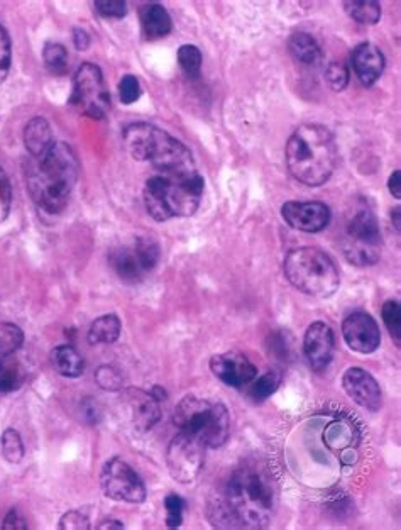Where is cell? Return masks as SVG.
<instances>
[{
  "instance_id": "20",
  "label": "cell",
  "mask_w": 401,
  "mask_h": 530,
  "mask_svg": "<svg viewBox=\"0 0 401 530\" xmlns=\"http://www.w3.org/2000/svg\"><path fill=\"white\" fill-rule=\"evenodd\" d=\"M324 441L327 448L341 453V459L346 458L347 454L356 456V446L359 442V432L356 427L352 426L349 419H337L330 422L329 427L325 429Z\"/></svg>"
},
{
  "instance_id": "32",
  "label": "cell",
  "mask_w": 401,
  "mask_h": 530,
  "mask_svg": "<svg viewBox=\"0 0 401 530\" xmlns=\"http://www.w3.org/2000/svg\"><path fill=\"white\" fill-rule=\"evenodd\" d=\"M0 448H2V454L9 463H21L22 458H24V444H22L19 432L14 431V429L4 431L2 439H0Z\"/></svg>"
},
{
  "instance_id": "31",
  "label": "cell",
  "mask_w": 401,
  "mask_h": 530,
  "mask_svg": "<svg viewBox=\"0 0 401 530\" xmlns=\"http://www.w3.org/2000/svg\"><path fill=\"white\" fill-rule=\"evenodd\" d=\"M178 63H180V68H182L183 73L188 78L200 77V72H202V53H200L197 46L183 45L178 50Z\"/></svg>"
},
{
  "instance_id": "25",
  "label": "cell",
  "mask_w": 401,
  "mask_h": 530,
  "mask_svg": "<svg viewBox=\"0 0 401 530\" xmlns=\"http://www.w3.org/2000/svg\"><path fill=\"white\" fill-rule=\"evenodd\" d=\"M122 324L117 315H102L95 319L94 324L88 331V343L95 344H112L116 343L121 336Z\"/></svg>"
},
{
  "instance_id": "14",
  "label": "cell",
  "mask_w": 401,
  "mask_h": 530,
  "mask_svg": "<svg viewBox=\"0 0 401 530\" xmlns=\"http://www.w3.org/2000/svg\"><path fill=\"white\" fill-rule=\"evenodd\" d=\"M210 370L222 383L232 388L248 387L258 375V368L249 361L246 354L239 351L217 354L210 359Z\"/></svg>"
},
{
  "instance_id": "4",
  "label": "cell",
  "mask_w": 401,
  "mask_h": 530,
  "mask_svg": "<svg viewBox=\"0 0 401 530\" xmlns=\"http://www.w3.org/2000/svg\"><path fill=\"white\" fill-rule=\"evenodd\" d=\"M129 155L136 161H149L156 173L188 177L195 175L197 166L192 151L160 127L148 122H136L124 131Z\"/></svg>"
},
{
  "instance_id": "39",
  "label": "cell",
  "mask_w": 401,
  "mask_h": 530,
  "mask_svg": "<svg viewBox=\"0 0 401 530\" xmlns=\"http://www.w3.org/2000/svg\"><path fill=\"white\" fill-rule=\"evenodd\" d=\"M95 11L107 19H122L127 14V4L122 0H97Z\"/></svg>"
},
{
  "instance_id": "45",
  "label": "cell",
  "mask_w": 401,
  "mask_h": 530,
  "mask_svg": "<svg viewBox=\"0 0 401 530\" xmlns=\"http://www.w3.org/2000/svg\"><path fill=\"white\" fill-rule=\"evenodd\" d=\"M97 529H124V525L119 520H104L102 524L97 525Z\"/></svg>"
},
{
  "instance_id": "17",
  "label": "cell",
  "mask_w": 401,
  "mask_h": 530,
  "mask_svg": "<svg viewBox=\"0 0 401 530\" xmlns=\"http://www.w3.org/2000/svg\"><path fill=\"white\" fill-rule=\"evenodd\" d=\"M342 388L352 402L369 412H378L383 405L380 383L363 368H349L342 376Z\"/></svg>"
},
{
  "instance_id": "34",
  "label": "cell",
  "mask_w": 401,
  "mask_h": 530,
  "mask_svg": "<svg viewBox=\"0 0 401 530\" xmlns=\"http://www.w3.org/2000/svg\"><path fill=\"white\" fill-rule=\"evenodd\" d=\"M95 381L102 390H107V392H119L122 390V383H124V378H122V373L119 370H116L114 366H100L97 373H95Z\"/></svg>"
},
{
  "instance_id": "1",
  "label": "cell",
  "mask_w": 401,
  "mask_h": 530,
  "mask_svg": "<svg viewBox=\"0 0 401 530\" xmlns=\"http://www.w3.org/2000/svg\"><path fill=\"white\" fill-rule=\"evenodd\" d=\"M278 507V481L270 464L246 459L210 495L207 517L217 529H266Z\"/></svg>"
},
{
  "instance_id": "18",
  "label": "cell",
  "mask_w": 401,
  "mask_h": 530,
  "mask_svg": "<svg viewBox=\"0 0 401 530\" xmlns=\"http://www.w3.org/2000/svg\"><path fill=\"white\" fill-rule=\"evenodd\" d=\"M122 405L126 410V417L134 429L148 432L161 419L160 402L153 397V393L144 392L139 388L126 390L122 395Z\"/></svg>"
},
{
  "instance_id": "3",
  "label": "cell",
  "mask_w": 401,
  "mask_h": 530,
  "mask_svg": "<svg viewBox=\"0 0 401 530\" xmlns=\"http://www.w3.org/2000/svg\"><path fill=\"white\" fill-rule=\"evenodd\" d=\"M336 139L320 124H302L293 131L286 144V165L293 178L308 187L329 182L336 170Z\"/></svg>"
},
{
  "instance_id": "10",
  "label": "cell",
  "mask_w": 401,
  "mask_h": 530,
  "mask_svg": "<svg viewBox=\"0 0 401 530\" xmlns=\"http://www.w3.org/2000/svg\"><path fill=\"white\" fill-rule=\"evenodd\" d=\"M160 258V244L153 239L139 238L129 246H122L112 251L109 263L121 280L136 283L148 277L149 273L160 263Z\"/></svg>"
},
{
  "instance_id": "2",
  "label": "cell",
  "mask_w": 401,
  "mask_h": 530,
  "mask_svg": "<svg viewBox=\"0 0 401 530\" xmlns=\"http://www.w3.org/2000/svg\"><path fill=\"white\" fill-rule=\"evenodd\" d=\"M78 172L80 163L72 146L56 141L44 155L29 156L24 165L29 195L34 204L48 214H60L68 205L77 185Z\"/></svg>"
},
{
  "instance_id": "19",
  "label": "cell",
  "mask_w": 401,
  "mask_h": 530,
  "mask_svg": "<svg viewBox=\"0 0 401 530\" xmlns=\"http://www.w3.org/2000/svg\"><path fill=\"white\" fill-rule=\"evenodd\" d=\"M352 68L359 82L371 87L380 80L385 70V55L378 46L371 43H361L352 51Z\"/></svg>"
},
{
  "instance_id": "7",
  "label": "cell",
  "mask_w": 401,
  "mask_h": 530,
  "mask_svg": "<svg viewBox=\"0 0 401 530\" xmlns=\"http://www.w3.org/2000/svg\"><path fill=\"white\" fill-rule=\"evenodd\" d=\"M283 270L293 287L315 299H329L341 285L336 263L322 249L312 246L288 253Z\"/></svg>"
},
{
  "instance_id": "6",
  "label": "cell",
  "mask_w": 401,
  "mask_h": 530,
  "mask_svg": "<svg viewBox=\"0 0 401 530\" xmlns=\"http://www.w3.org/2000/svg\"><path fill=\"white\" fill-rule=\"evenodd\" d=\"M180 432L202 442L207 449L222 448L231 436V417L226 405L209 398H183L173 415Z\"/></svg>"
},
{
  "instance_id": "43",
  "label": "cell",
  "mask_w": 401,
  "mask_h": 530,
  "mask_svg": "<svg viewBox=\"0 0 401 530\" xmlns=\"http://www.w3.org/2000/svg\"><path fill=\"white\" fill-rule=\"evenodd\" d=\"M73 43L77 46V50L85 51L90 46V36L87 31L77 28L73 31Z\"/></svg>"
},
{
  "instance_id": "28",
  "label": "cell",
  "mask_w": 401,
  "mask_h": 530,
  "mask_svg": "<svg viewBox=\"0 0 401 530\" xmlns=\"http://www.w3.org/2000/svg\"><path fill=\"white\" fill-rule=\"evenodd\" d=\"M44 65L53 75H65L68 72V53L60 43H46L43 50Z\"/></svg>"
},
{
  "instance_id": "8",
  "label": "cell",
  "mask_w": 401,
  "mask_h": 530,
  "mask_svg": "<svg viewBox=\"0 0 401 530\" xmlns=\"http://www.w3.org/2000/svg\"><path fill=\"white\" fill-rule=\"evenodd\" d=\"M380 226L369 209H361L347 222L342 238V253L346 260L359 268L373 266L381 258Z\"/></svg>"
},
{
  "instance_id": "22",
  "label": "cell",
  "mask_w": 401,
  "mask_h": 530,
  "mask_svg": "<svg viewBox=\"0 0 401 530\" xmlns=\"http://www.w3.org/2000/svg\"><path fill=\"white\" fill-rule=\"evenodd\" d=\"M144 36L148 39L165 38L171 33V17L160 4H149L141 11Z\"/></svg>"
},
{
  "instance_id": "12",
  "label": "cell",
  "mask_w": 401,
  "mask_h": 530,
  "mask_svg": "<svg viewBox=\"0 0 401 530\" xmlns=\"http://www.w3.org/2000/svg\"><path fill=\"white\" fill-rule=\"evenodd\" d=\"M205 448L202 442L180 432L173 437L166 453V463L173 480L183 485H190L197 480L205 464Z\"/></svg>"
},
{
  "instance_id": "21",
  "label": "cell",
  "mask_w": 401,
  "mask_h": 530,
  "mask_svg": "<svg viewBox=\"0 0 401 530\" xmlns=\"http://www.w3.org/2000/svg\"><path fill=\"white\" fill-rule=\"evenodd\" d=\"M55 143L53 133H51V126L44 117H34L28 122V126L24 129V144L28 150L29 156L44 155L46 151L50 150Z\"/></svg>"
},
{
  "instance_id": "46",
  "label": "cell",
  "mask_w": 401,
  "mask_h": 530,
  "mask_svg": "<svg viewBox=\"0 0 401 530\" xmlns=\"http://www.w3.org/2000/svg\"><path fill=\"white\" fill-rule=\"evenodd\" d=\"M393 216H395L396 231L400 232V207H396L395 212H393Z\"/></svg>"
},
{
  "instance_id": "24",
  "label": "cell",
  "mask_w": 401,
  "mask_h": 530,
  "mask_svg": "<svg viewBox=\"0 0 401 530\" xmlns=\"http://www.w3.org/2000/svg\"><path fill=\"white\" fill-rule=\"evenodd\" d=\"M288 48H290L293 58L300 61L302 65H307V67L317 65L322 60V50H320L319 43L310 34H293L288 41Z\"/></svg>"
},
{
  "instance_id": "11",
  "label": "cell",
  "mask_w": 401,
  "mask_h": 530,
  "mask_svg": "<svg viewBox=\"0 0 401 530\" xmlns=\"http://www.w3.org/2000/svg\"><path fill=\"white\" fill-rule=\"evenodd\" d=\"M100 486L105 497L116 502L143 503L146 486L138 473L121 458H112L104 464L100 473Z\"/></svg>"
},
{
  "instance_id": "42",
  "label": "cell",
  "mask_w": 401,
  "mask_h": 530,
  "mask_svg": "<svg viewBox=\"0 0 401 530\" xmlns=\"http://www.w3.org/2000/svg\"><path fill=\"white\" fill-rule=\"evenodd\" d=\"M2 529L4 530H26L28 529V522L22 519V515L17 512L16 508L9 510V514L6 515L4 519V524H2Z\"/></svg>"
},
{
  "instance_id": "37",
  "label": "cell",
  "mask_w": 401,
  "mask_h": 530,
  "mask_svg": "<svg viewBox=\"0 0 401 530\" xmlns=\"http://www.w3.org/2000/svg\"><path fill=\"white\" fill-rule=\"evenodd\" d=\"M141 94H143V90H141V83H139L138 78L134 75L122 77L121 83H119V97H121L122 104H134L136 100H139Z\"/></svg>"
},
{
  "instance_id": "33",
  "label": "cell",
  "mask_w": 401,
  "mask_h": 530,
  "mask_svg": "<svg viewBox=\"0 0 401 530\" xmlns=\"http://www.w3.org/2000/svg\"><path fill=\"white\" fill-rule=\"evenodd\" d=\"M383 321L386 329L390 332L391 337L395 339L396 346H401V309L396 300H388L381 310Z\"/></svg>"
},
{
  "instance_id": "26",
  "label": "cell",
  "mask_w": 401,
  "mask_h": 530,
  "mask_svg": "<svg viewBox=\"0 0 401 530\" xmlns=\"http://www.w3.org/2000/svg\"><path fill=\"white\" fill-rule=\"evenodd\" d=\"M344 7H346L347 14L358 23H380L381 6L378 2H373V0H354V2H346Z\"/></svg>"
},
{
  "instance_id": "15",
  "label": "cell",
  "mask_w": 401,
  "mask_h": 530,
  "mask_svg": "<svg viewBox=\"0 0 401 530\" xmlns=\"http://www.w3.org/2000/svg\"><path fill=\"white\" fill-rule=\"evenodd\" d=\"M303 351L312 370H327L336 353V334L325 322H314L308 327L303 339Z\"/></svg>"
},
{
  "instance_id": "36",
  "label": "cell",
  "mask_w": 401,
  "mask_h": 530,
  "mask_svg": "<svg viewBox=\"0 0 401 530\" xmlns=\"http://www.w3.org/2000/svg\"><path fill=\"white\" fill-rule=\"evenodd\" d=\"M325 78H327L330 89L334 90V92H342L349 85V70H347L344 63L332 61L327 70H325Z\"/></svg>"
},
{
  "instance_id": "16",
  "label": "cell",
  "mask_w": 401,
  "mask_h": 530,
  "mask_svg": "<svg viewBox=\"0 0 401 530\" xmlns=\"http://www.w3.org/2000/svg\"><path fill=\"white\" fill-rule=\"evenodd\" d=\"M281 216L293 229L315 234L329 226L330 209L322 202H286Z\"/></svg>"
},
{
  "instance_id": "9",
  "label": "cell",
  "mask_w": 401,
  "mask_h": 530,
  "mask_svg": "<svg viewBox=\"0 0 401 530\" xmlns=\"http://www.w3.org/2000/svg\"><path fill=\"white\" fill-rule=\"evenodd\" d=\"M70 104L92 119H104L110 111V94L104 75L94 63H83L73 80Z\"/></svg>"
},
{
  "instance_id": "29",
  "label": "cell",
  "mask_w": 401,
  "mask_h": 530,
  "mask_svg": "<svg viewBox=\"0 0 401 530\" xmlns=\"http://www.w3.org/2000/svg\"><path fill=\"white\" fill-rule=\"evenodd\" d=\"M24 343V334L14 324H0V359H6L16 353Z\"/></svg>"
},
{
  "instance_id": "30",
  "label": "cell",
  "mask_w": 401,
  "mask_h": 530,
  "mask_svg": "<svg viewBox=\"0 0 401 530\" xmlns=\"http://www.w3.org/2000/svg\"><path fill=\"white\" fill-rule=\"evenodd\" d=\"M281 375L280 371H268L263 376H259L258 380L254 381L253 387L249 390V397L253 398L254 402H263L266 398H270L276 392V388L280 387Z\"/></svg>"
},
{
  "instance_id": "27",
  "label": "cell",
  "mask_w": 401,
  "mask_h": 530,
  "mask_svg": "<svg viewBox=\"0 0 401 530\" xmlns=\"http://www.w3.org/2000/svg\"><path fill=\"white\" fill-rule=\"evenodd\" d=\"M24 376L26 373L17 363L9 358L0 359V397L21 387Z\"/></svg>"
},
{
  "instance_id": "13",
  "label": "cell",
  "mask_w": 401,
  "mask_h": 530,
  "mask_svg": "<svg viewBox=\"0 0 401 530\" xmlns=\"http://www.w3.org/2000/svg\"><path fill=\"white\" fill-rule=\"evenodd\" d=\"M342 336L347 346L359 354H371L380 348L381 332L371 315L366 312H352L342 322Z\"/></svg>"
},
{
  "instance_id": "40",
  "label": "cell",
  "mask_w": 401,
  "mask_h": 530,
  "mask_svg": "<svg viewBox=\"0 0 401 530\" xmlns=\"http://www.w3.org/2000/svg\"><path fill=\"white\" fill-rule=\"evenodd\" d=\"M12 188L6 172L0 166V222H4L11 212Z\"/></svg>"
},
{
  "instance_id": "41",
  "label": "cell",
  "mask_w": 401,
  "mask_h": 530,
  "mask_svg": "<svg viewBox=\"0 0 401 530\" xmlns=\"http://www.w3.org/2000/svg\"><path fill=\"white\" fill-rule=\"evenodd\" d=\"M61 530H87L90 529V520L80 510H70L60 519Z\"/></svg>"
},
{
  "instance_id": "44",
  "label": "cell",
  "mask_w": 401,
  "mask_h": 530,
  "mask_svg": "<svg viewBox=\"0 0 401 530\" xmlns=\"http://www.w3.org/2000/svg\"><path fill=\"white\" fill-rule=\"evenodd\" d=\"M400 178V170H396V172H393V175H391L390 180H388V188H390L391 195H393L395 199H400L401 197Z\"/></svg>"
},
{
  "instance_id": "38",
  "label": "cell",
  "mask_w": 401,
  "mask_h": 530,
  "mask_svg": "<svg viewBox=\"0 0 401 530\" xmlns=\"http://www.w3.org/2000/svg\"><path fill=\"white\" fill-rule=\"evenodd\" d=\"M12 50L11 39L4 26L0 24V83L6 80L11 70Z\"/></svg>"
},
{
  "instance_id": "23",
  "label": "cell",
  "mask_w": 401,
  "mask_h": 530,
  "mask_svg": "<svg viewBox=\"0 0 401 530\" xmlns=\"http://www.w3.org/2000/svg\"><path fill=\"white\" fill-rule=\"evenodd\" d=\"M51 363L61 376L78 378L85 371V361L72 346H58L51 353Z\"/></svg>"
},
{
  "instance_id": "5",
  "label": "cell",
  "mask_w": 401,
  "mask_h": 530,
  "mask_svg": "<svg viewBox=\"0 0 401 530\" xmlns=\"http://www.w3.org/2000/svg\"><path fill=\"white\" fill-rule=\"evenodd\" d=\"M204 188L205 180L200 173L188 177L156 173L144 185V205L154 221L190 217L200 207Z\"/></svg>"
},
{
  "instance_id": "35",
  "label": "cell",
  "mask_w": 401,
  "mask_h": 530,
  "mask_svg": "<svg viewBox=\"0 0 401 530\" xmlns=\"http://www.w3.org/2000/svg\"><path fill=\"white\" fill-rule=\"evenodd\" d=\"M166 525L168 529H178L183 522V510H185V500L180 495L171 493L165 498Z\"/></svg>"
}]
</instances>
